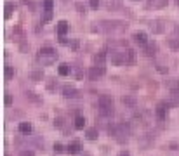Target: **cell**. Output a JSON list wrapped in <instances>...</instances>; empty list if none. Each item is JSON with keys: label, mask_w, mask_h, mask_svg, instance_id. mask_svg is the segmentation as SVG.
I'll return each instance as SVG.
<instances>
[{"label": "cell", "mask_w": 179, "mask_h": 156, "mask_svg": "<svg viewBox=\"0 0 179 156\" xmlns=\"http://www.w3.org/2000/svg\"><path fill=\"white\" fill-rule=\"evenodd\" d=\"M84 127H85V118H84V116H77V118H75V128H84Z\"/></svg>", "instance_id": "ac0fdd59"}, {"label": "cell", "mask_w": 179, "mask_h": 156, "mask_svg": "<svg viewBox=\"0 0 179 156\" xmlns=\"http://www.w3.org/2000/svg\"><path fill=\"white\" fill-rule=\"evenodd\" d=\"M80 149H82V146H80V142H79V141L70 142V146H68V153H70V154H79Z\"/></svg>", "instance_id": "8fae6325"}, {"label": "cell", "mask_w": 179, "mask_h": 156, "mask_svg": "<svg viewBox=\"0 0 179 156\" xmlns=\"http://www.w3.org/2000/svg\"><path fill=\"white\" fill-rule=\"evenodd\" d=\"M118 156H131V154H129V153H127V151H122V153H120Z\"/></svg>", "instance_id": "4dcf8cb0"}, {"label": "cell", "mask_w": 179, "mask_h": 156, "mask_svg": "<svg viewBox=\"0 0 179 156\" xmlns=\"http://www.w3.org/2000/svg\"><path fill=\"white\" fill-rule=\"evenodd\" d=\"M11 76H14V70L11 66H5V78H11Z\"/></svg>", "instance_id": "cb8c5ba5"}, {"label": "cell", "mask_w": 179, "mask_h": 156, "mask_svg": "<svg viewBox=\"0 0 179 156\" xmlns=\"http://www.w3.org/2000/svg\"><path fill=\"white\" fill-rule=\"evenodd\" d=\"M134 42L144 45V44H148V37H146L144 31H136V33H134Z\"/></svg>", "instance_id": "30bf717a"}, {"label": "cell", "mask_w": 179, "mask_h": 156, "mask_svg": "<svg viewBox=\"0 0 179 156\" xmlns=\"http://www.w3.org/2000/svg\"><path fill=\"white\" fill-rule=\"evenodd\" d=\"M165 85H167V89H171V90H179V80L177 78H171V80H167L165 82Z\"/></svg>", "instance_id": "9a60e30c"}, {"label": "cell", "mask_w": 179, "mask_h": 156, "mask_svg": "<svg viewBox=\"0 0 179 156\" xmlns=\"http://www.w3.org/2000/svg\"><path fill=\"white\" fill-rule=\"evenodd\" d=\"M63 96L64 97H77V96H79V92H77V89H75V87L66 85V87H63Z\"/></svg>", "instance_id": "7c38bea8"}, {"label": "cell", "mask_w": 179, "mask_h": 156, "mask_svg": "<svg viewBox=\"0 0 179 156\" xmlns=\"http://www.w3.org/2000/svg\"><path fill=\"white\" fill-rule=\"evenodd\" d=\"M105 66H94V68H90L89 71H87V75H89V80H97V78L99 76H103V75H105Z\"/></svg>", "instance_id": "5b68a950"}, {"label": "cell", "mask_w": 179, "mask_h": 156, "mask_svg": "<svg viewBox=\"0 0 179 156\" xmlns=\"http://www.w3.org/2000/svg\"><path fill=\"white\" fill-rule=\"evenodd\" d=\"M105 63H106V52L105 50L97 52L96 56H94V64H97V66H105Z\"/></svg>", "instance_id": "52a82bcc"}, {"label": "cell", "mask_w": 179, "mask_h": 156, "mask_svg": "<svg viewBox=\"0 0 179 156\" xmlns=\"http://www.w3.org/2000/svg\"><path fill=\"white\" fill-rule=\"evenodd\" d=\"M87 139H89V141H96V139H97V130L96 128H89V130H87Z\"/></svg>", "instance_id": "d6986e66"}, {"label": "cell", "mask_w": 179, "mask_h": 156, "mask_svg": "<svg viewBox=\"0 0 179 156\" xmlns=\"http://www.w3.org/2000/svg\"><path fill=\"white\" fill-rule=\"evenodd\" d=\"M54 151H56V153H63V151H64V149H63V144L56 142V144H54Z\"/></svg>", "instance_id": "d4e9b609"}, {"label": "cell", "mask_w": 179, "mask_h": 156, "mask_svg": "<svg viewBox=\"0 0 179 156\" xmlns=\"http://www.w3.org/2000/svg\"><path fill=\"white\" fill-rule=\"evenodd\" d=\"M51 19H52V11H45V14L42 16V24H44V23H47V21H51Z\"/></svg>", "instance_id": "ffe728a7"}, {"label": "cell", "mask_w": 179, "mask_h": 156, "mask_svg": "<svg viewBox=\"0 0 179 156\" xmlns=\"http://www.w3.org/2000/svg\"><path fill=\"white\" fill-rule=\"evenodd\" d=\"M158 50L157 44H144V49H143V52H144L146 56H155Z\"/></svg>", "instance_id": "ba28073f"}, {"label": "cell", "mask_w": 179, "mask_h": 156, "mask_svg": "<svg viewBox=\"0 0 179 156\" xmlns=\"http://www.w3.org/2000/svg\"><path fill=\"white\" fill-rule=\"evenodd\" d=\"M56 30H57V35H59V37H64V35L68 33V30H70V24H68L66 21H59L56 26Z\"/></svg>", "instance_id": "8992f818"}, {"label": "cell", "mask_w": 179, "mask_h": 156, "mask_svg": "<svg viewBox=\"0 0 179 156\" xmlns=\"http://www.w3.org/2000/svg\"><path fill=\"white\" fill-rule=\"evenodd\" d=\"M77 9H79L80 12H85V7H84L82 4H77Z\"/></svg>", "instance_id": "f1b7e54d"}, {"label": "cell", "mask_w": 179, "mask_h": 156, "mask_svg": "<svg viewBox=\"0 0 179 156\" xmlns=\"http://www.w3.org/2000/svg\"><path fill=\"white\" fill-rule=\"evenodd\" d=\"M122 102L125 104V106H134L136 99H134V97H122Z\"/></svg>", "instance_id": "44dd1931"}, {"label": "cell", "mask_w": 179, "mask_h": 156, "mask_svg": "<svg viewBox=\"0 0 179 156\" xmlns=\"http://www.w3.org/2000/svg\"><path fill=\"white\" fill-rule=\"evenodd\" d=\"M54 125H57V127H61V125H63V120H61V118H57V120H56V122H54Z\"/></svg>", "instance_id": "f546056e"}, {"label": "cell", "mask_w": 179, "mask_h": 156, "mask_svg": "<svg viewBox=\"0 0 179 156\" xmlns=\"http://www.w3.org/2000/svg\"><path fill=\"white\" fill-rule=\"evenodd\" d=\"M148 4L151 5V7H155V9H162V7H165V5L169 4V0H148Z\"/></svg>", "instance_id": "4fadbf2b"}, {"label": "cell", "mask_w": 179, "mask_h": 156, "mask_svg": "<svg viewBox=\"0 0 179 156\" xmlns=\"http://www.w3.org/2000/svg\"><path fill=\"white\" fill-rule=\"evenodd\" d=\"M54 7V0H44V9L45 11H52Z\"/></svg>", "instance_id": "7402d4cb"}, {"label": "cell", "mask_w": 179, "mask_h": 156, "mask_svg": "<svg viewBox=\"0 0 179 156\" xmlns=\"http://www.w3.org/2000/svg\"><path fill=\"white\" fill-rule=\"evenodd\" d=\"M18 130L21 132V134L28 135V134H31V130H33V127H31V123H28V122H23V123H19Z\"/></svg>", "instance_id": "9c48e42d"}, {"label": "cell", "mask_w": 179, "mask_h": 156, "mask_svg": "<svg viewBox=\"0 0 179 156\" xmlns=\"http://www.w3.org/2000/svg\"><path fill=\"white\" fill-rule=\"evenodd\" d=\"M157 116H158V120L167 118V108H165V104H160V106L157 108Z\"/></svg>", "instance_id": "2e32d148"}, {"label": "cell", "mask_w": 179, "mask_h": 156, "mask_svg": "<svg viewBox=\"0 0 179 156\" xmlns=\"http://www.w3.org/2000/svg\"><path fill=\"white\" fill-rule=\"evenodd\" d=\"M19 156H35V154H33V151H28V149H26V151H23Z\"/></svg>", "instance_id": "4316f807"}, {"label": "cell", "mask_w": 179, "mask_h": 156, "mask_svg": "<svg viewBox=\"0 0 179 156\" xmlns=\"http://www.w3.org/2000/svg\"><path fill=\"white\" fill-rule=\"evenodd\" d=\"M134 61V50L132 49H120V50L111 52V63L120 66V64H131Z\"/></svg>", "instance_id": "6da1fadb"}, {"label": "cell", "mask_w": 179, "mask_h": 156, "mask_svg": "<svg viewBox=\"0 0 179 156\" xmlns=\"http://www.w3.org/2000/svg\"><path fill=\"white\" fill-rule=\"evenodd\" d=\"M149 28H151L153 33H162L164 31V26H162L160 21H151L149 23Z\"/></svg>", "instance_id": "5bb4252c"}, {"label": "cell", "mask_w": 179, "mask_h": 156, "mask_svg": "<svg viewBox=\"0 0 179 156\" xmlns=\"http://www.w3.org/2000/svg\"><path fill=\"white\" fill-rule=\"evenodd\" d=\"M118 5H120V2H118V0H106V7L115 9V7H118Z\"/></svg>", "instance_id": "603a6c76"}, {"label": "cell", "mask_w": 179, "mask_h": 156, "mask_svg": "<svg viewBox=\"0 0 179 156\" xmlns=\"http://www.w3.org/2000/svg\"><path fill=\"white\" fill-rule=\"evenodd\" d=\"M110 134L115 135V139L118 142H125L127 139H129L131 130H129V127H127L125 123H118V125H115V127H111V128H110Z\"/></svg>", "instance_id": "277c9868"}, {"label": "cell", "mask_w": 179, "mask_h": 156, "mask_svg": "<svg viewBox=\"0 0 179 156\" xmlns=\"http://www.w3.org/2000/svg\"><path fill=\"white\" fill-rule=\"evenodd\" d=\"M89 4H90V7L97 9V5H99V0H89Z\"/></svg>", "instance_id": "484cf974"}, {"label": "cell", "mask_w": 179, "mask_h": 156, "mask_svg": "<svg viewBox=\"0 0 179 156\" xmlns=\"http://www.w3.org/2000/svg\"><path fill=\"white\" fill-rule=\"evenodd\" d=\"M4 101H5V104H11V102H12V97L9 96V94H5V99H4Z\"/></svg>", "instance_id": "83f0119b"}, {"label": "cell", "mask_w": 179, "mask_h": 156, "mask_svg": "<svg viewBox=\"0 0 179 156\" xmlns=\"http://www.w3.org/2000/svg\"><path fill=\"white\" fill-rule=\"evenodd\" d=\"M71 68L68 66V64H59V68H57V73L61 75V76H66V75H70Z\"/></svg>", "instance_id": "e0dca14e"}, {"label": "cell", "mask_w": 179, "mask_h": 156, "mask_svg": "<svg viewBox=\"0 0 179 156\" xmlns=\"http://www.w3.org/2000/svg\"><path fill=\"white\" fill-rule=\"evenodd\" d=\"M57 59V52L52 47H42L38 52V61L42 63V66H51Z\"/></svg>", "instance_id": "7a4b0ae2"}, {"label": "cell", "mask_w": 179, "mask_h": 156, "mask_svg": "<svg viewBox=\"0 0 179 156\" xmlns=\"http://www.w3.org/2000/svg\"><path fill=\"white\" fill-rule=\"evenodd\" d=\"M176 2H177V5H179V0H176Z\"/></svg>", "instance_id": "1f68e13d"}, {"label": "cell", "mask_w": 179, "mask_h": 156, "mask_svg": "<svg viewBox=\"0 0 179 156\" xmlns=\"http://www.w3.org/2000/svg\"><path fill=\"white\" fill-rule=\"evenodd\" d=\"M97 104H99V115L103 118H108L113 115V99L110 96H101Z\"/></svg>", "instance_id": "3957f363"}]
</instances>
